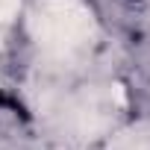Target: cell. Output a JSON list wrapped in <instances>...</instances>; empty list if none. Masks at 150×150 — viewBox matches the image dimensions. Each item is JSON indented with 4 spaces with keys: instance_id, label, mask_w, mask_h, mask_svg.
Listing matches in <instances>:
<instances>
[{
    "instance_id": "3957f363",
    "label": "cell",
    "mask_w": 150,
    "mask_h": 150,
    "mask_svg": "<svg viewBox=\"0 0 150 150\" xmlns=\"http://www.w3.org/2000/svg\"><path fill=\"white\" fill-rule=\"evenodd\" d=\"M18 6H21V0H0V30L18 15Z\"/></svg>"
},
{
    "instance_id": "6da1fadb",
    "label": "cell",
    "mask_w": 150,
    "mask_h": 150,
    "mask_svg": "<svg viewBox=\"0 0 150 150\" xmlns=\"http://www.w3.org/2000/svg\"><path fill=\"white\" fill-rule=\"evenodd\" d=\"M30 30L41 50L68 56L83 50L94 35L91 9L80 0H41L33 12Z\"/></svg>"
},
{
    "instance_id": "7a4b0ae2",
    "label": "cell",
    "mask_w": 150,
    "mask_h": 150,
    "mask_svg": "<svg viewBox=\"0 0 150 150\" xmlns=\"http://www.w3.org/2000/svg\"><path fill=\"white\" fill-rule=\"evenodd\" d=\"M109 150H150V124H135L109 141Z\"/></svg>"
}]
</instances>
